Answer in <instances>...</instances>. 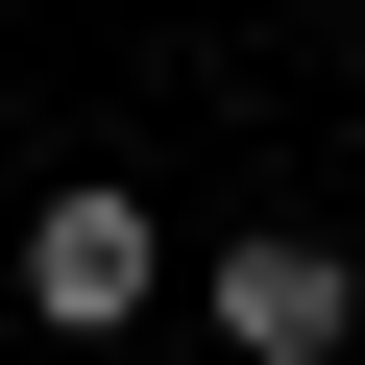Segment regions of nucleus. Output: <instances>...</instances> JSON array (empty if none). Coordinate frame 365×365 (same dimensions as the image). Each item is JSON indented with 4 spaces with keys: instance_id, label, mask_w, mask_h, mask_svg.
Instances as JSON below:
<instances>
[{
    "instance_id": "obj_1",
    "label": "nucleus",
    "mask_w": 365,
    "mask_h": 365,
    "mask_svg": "<svg viewBox=\"0 0 365 365\" xmlns=\"http://www.w3.org/2000/svg\"><path fill=\"white\" fill-rule=\"evenodd\" d=\"M195 341H220V365H341V341H365V268H341L317 220H244V244L195 268Z\"/></svg>"
},
{
    "instance_id": "obj_2",
    "label": "nucleus",
    "mask_w": 365,
    "mask_h": 365,
    "mask_svg": "<svg viewBox=\"0 0 365 365\" xmlns=\"http://www.w3.org/2000/svg\"><path fill=\"white\" fill-rule=\"evenodd\" d=\"M146 292H170V220L122 195V170H73V195L25 220V317H49V341H122Z\"/></svg>"
}]
</instances>
